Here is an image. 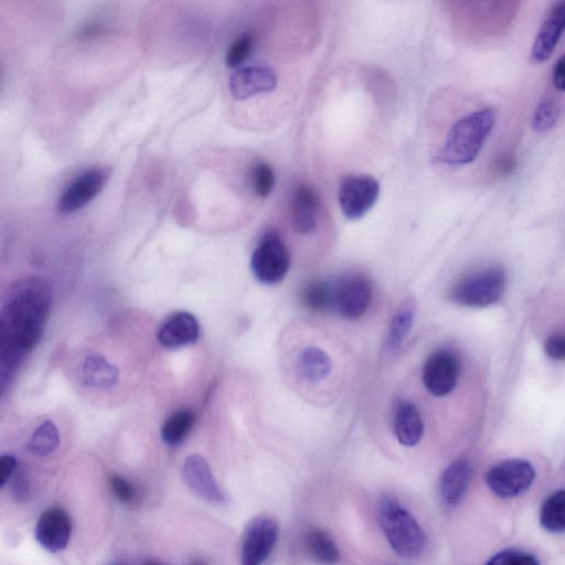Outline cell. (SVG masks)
Segmentation results:
<instances>
[{
	"instance_id": "6da1fadb",
	"label": "cell",
	"mask_w": 565,
	"mask_h": 565,
	"mask_svg": "<svg viewBox=\"0 0 565 565\" xmlns=\"http://www.w3.org/2000/svg\"><path fill=\"white\" fill-rule=\"evenodd\" d=\"M52 305L50 286L28 277L0 295V373L14 377L45 333Z\"/></svg>"
},
{
	"instance_id": "7a4b0ae2",
	"label": "cell",
	"mask_w": 565,
	"mask_h": 565,
	"mask_svg": "<svg viewBox=\"0 0 565 565\" xmlns=\"http://www.w3.org/2000/svg\"><path fill=\"white\" fill-rule=\"evenodd\" d=\"M496 124V112L492 108L479 110L462 117L446 136L445 144L437 155V161L451 166L471 164L481 154Z\"/></svg>"
},
{
	"instance_id": "3957f363",
	"label": "cell",
	"mask_w": 565,
	"mask_h": 565,
	"mask_svg": "<svg viewBox=\"0 0 565 565\" xmlns=\"http://www.w3.org/2000/svg\"><path fill=\"white\" fill-rule=\"evenodd\" d=\"M380 525L390 546L403 559L421 556L428 543L424 530L398 501L387 498L380 505Z\"/></svg>"
},
{
	"instance_id": "277c9868",
	"label": "cell",
	"mask_w": 565,
	"mask_h": 565,
	"mask_svg": "<svg viewBox=\"0 0 565 565\" xmlns=\"http://www.w3.org/2000/svg\"><path fill=\"white\" fill-rule=\"evenodd\" d=\"M506 286V272L498 266H490L458 282L452 291V300L465 307H489L500 301Z\"/></svg>"
},
{
	"instance_id": "5b68a950",
	"label": "cell",
	"mask_w": 565,
	"mask_h": 565,
	"mask_svg": "<svg viewBox=\"0 0 565 565\" xmlns=\"http://www.w3.org/2000/svg\"><path fill=\"white\" fill-rule=\"evenodd\" d=\"M536 469L525 460H507L492 467L486 475L490 490L501 499L524 495L535 483Z\"/></svg>"
},
{
	"instance_id": "8992f818",
	"label": "cell",
	"mask_w": 565,
	"mask_h": 565,
	"mask_svg": "<svg viewBox=\"0 0 565 565\" xmlns=\"http://www.w3.org/2000/svg\"><path fill=\"white\" fill-rule=\"evenodd\" d=\"M380 197V185L369 175H351L341 180L338 201L341 212L351 221L364 218Z\"/></svg>"
},
{
	"instance_id": "52a82bcc",
	"label": "cell",
	"mask_w": 565,
	"mask_h": 565,
	"mask_svg": "<svg viewBox=\"0 0 565 565\" xmlns=\"http://www.w3.org/2000/svg\"><path fill=\"white\" fill-rule=\"evenodd\" d=\"M371 302L372 287L365 276L346 275L332 286V308L348 321H357L364 316Z\"/></svg>"
},
{
	"instance_id": "ba28073f",
	"label": "cell",
	"mask_w": 565,
	"mask_h": 565,
	"mask_svg": "<svg viewBox=\"0 0 565 565\" xmlns=\"http://www.w3.org/2000/svg\"><path fill=\"white\" fill-rule=\"evenodd\" d=\"M290 253L275 233H268L255 249L251 269L264 284L280 283L290 269Z\"/></svg>"
},
{
	"instance_id": "9c48e42d",
	"label": "cell",
	"mask_w": 565,
	"mask_h": 565,
	"mask_svg": "<svg viewBox=\"0 0 565 565\" xmlns=\"http://www.w3.org/2000/svg\"><path fill=\"white\" fill-rule=\"evenodd\" d=\"M279 528L269 518H259L251 522L243 538L241 552L242 565H262L273 551Z\"/></svg>"
},
{
	"instance_id": "30bf717a",
	"label": "cell",
	"mask_w": 565,
	"mask_h": 565,
	"mask_svg": "<svg viewBox=\"0 0 565 565\" xmlns=\"http://www.w3.org/2000/svg\"><path fill=\"white\" fill-rule=\"evenodd\" d=\"M423 383L426 389L437 398L454 391L458 379L457 360L446 350H437L423 366Z\"/></svg>"
},
{
	"instance_id": "8fae6325",
	"label": "cell",
	"mask_w": 565,
	"mask_h": 565,
	"mask_svg": "<svg viewBox=\"0 0 565 565\" xmlns=\"http://www.w3.org/2000/svg\"><path fill=\"white\" fill-rule=\"evenodd\" d=\"M109 175L104 169L93 168L79 176L67 188L58 202L62 213L76 212L87 206L103 190Z\"/></svg>"
},
{
	"instance_id": "7c38bea8",
	"label": "cell",
	"mask_w": 565,
	"mask_h": 565,
	"mask_svg": "<svg viewBox=\"0 0 565 565\" xmlns=\"http://www.w3.org/2000/svg\"><path fill=\"white\" fill-rule=\"evenodd\" d=\"M72 533V521L65 510L51 508L41 515L36 527L39 545L51 553L65 550Z\"/></svg>"
},
{
	"instance_id": "4fadbf2b",
	"label": "cell",
	"mask_w": 565,
	"mask_h": 565,
	"mask_svg": "<svg viewBox=\"0 0 565 565\" xmlns=\"http://www.w3.org/2000/svg\"><path fill=\"white\" fill-rule=\"evenodd\" d=\"M277 78L268 67L253 66L239 69L232 73L230 91L234 100L244 101L255 95L270 93L275 90Z\"/></svg>"
},
{
	"instance_id": "5bb4252c",
	"label": "cell",
	"mask_w": 565,
	"mask_h": 565,
	"mask_svg": "<svg viewBox=\"0 0 565 565\" xmlns=\"http://www.w3.org/2000/svg\"><path fill=\"white\" fill-rule=\"evenodd\" d=\"M183 474L188 487L196 495L212 504H225L226 496L204 457L189 456L184 463Z\"/></svg>"
},
{
	"instance_id": "9a60e30c",
	"label": "cell",
	"mask_w": 565,
	"mask_h": 565,
	"mask_svg": "<svg viewBox=\"0 0 565 565\" xmlns=\"http://www.w3.org/2000/svg\"><path fill=\"white\" fill-rule=\"evenodd\" d=\"M565 25V2L561 0L554 4L531 50V61L543 63L548 61L556 50L562 37Z\"/></svg>"
},
{
	"instance_id": "2e32d148",
	"label": "cell",
	"mask_w": 565,
	"mask_h": 565,
	"mask_svg": "<svg viewBox=\"0 0 565 565\" xmlns=\"http://www.w3.org/2000/svg\"><path fill=\"white\" fill-rule=\"evenodd\" d=\"M200 335L197 318L190 313L173 315L159 329L158 341L166 348H180L196 343Z\"/></svg>"
},
{
	"instance_id": "e0dca14e",
	"label": "cell",
	"mask_w": 565,
	"mask_h": 565,
	"mask_svg": "<svg viewBox=\"0 0 565 565\" xmlns=\"http://www.w3.org/2000/svg\"><path fill=\"white\" fill-rule=\"evenodd\" d=\"M472 476V465L464 460L445 469L440 479V495L445 506L454 508L462 503Z\"/></svg>"
},
{
	"instance_id": "ac0fdd59",
	"label": "cell",
	"mask_w": 565,
	"mask_h": 565,
	"mask_svg": "<svg viewBox=\"0 0 565 565\" xmlns=\"http://www.w3.org/2000/svg\"><path fill=\"white\" fill-rule=\"evenodd\" d=\"M319 202L314 191L306 186L295 191L292 209V227L295 232L309 234L316 230Z\"/></svg>"
},
{
	"instance_id": "d6986e66",
	"label": "cell",
	"mask_w": 565,
	"mask_h": 565,
	"mask_svg": "<svg viewBox=\"0 0 565 565\" xmlns=\"http://www.w3.org/2000/svg\"><path fill=\"white\" fill-rule=\"evenodd\" d=\"M393 431L397 440L404 446L413 447L421 442L424 424L414 404L404 402L399 405L394 415Z\"/></svg>"
},
{
	"instance_id": "ffe728a7",
	"label": "cell",
	"mask_w": 565,
	"mask_h": 565,
	"mask_svg": "<svg viewBox=\"0 0 565 565\" xmlns=\"http://www.w3.org/2000/svg\"><path fill=\"white\" fill-rule=\"evenodd\" d=\"M296 369L300 377L309 383L325 380L332 371V360L317 347H307L296 360Z\"/></svg>"
},
{
	"instance_id": "44dd1931",
	"label": "cell",
	"mask_w": 565,
	"mask_h": 565,
	"mask_svg": "<svg viewBox=\"0 0 565 565\" xmlns=\"http://www.w3.org/2000/svg\"><path fill=\"white\" fill-rule=\"evenodd\" d=\"M82 377L92 388L110 389L119 381V370L100 355H91L84 360Z\"/></svg>"
},
{
	"instance_id": "7402d4cb",
	"label": "cell",
	"mask_w": 565,
	"mask_h": 565,
	"mask_svg": "<svg viewBox=\"0 0 565 565\" xmlns=\"http://www.w3.org/2000/svg\"><path fill=\"white\" fill-rule=\"evenodd\" d=\"M195 414L188 409H181L170 415L162 428V439L168 445L183 443L193 430Z\"/></svg>"
},
{
	"instance_id": "603a6c76",
	"label": "cell",
	"mask_w": 565,
	"mask_h": 565,
	"mask_svg": "<svg viewBox=\"0 0 565 565\" xmlns=\"http://www.w3.org/2000/svg\"><path fill=\"white\" fill-rule=\"evenodd\" d=\"M543 529L551 533H563L565 529V493L559 490L543 504L540 513Z\"/></svg>"
},
{
	"instance_id": "cb8c5ba5",
	"label": "cell",
	"mask_w": 565,
	"mask_h": 565,
	"mask_svg": "<svg viewBox=\"0 0 565 565\" xmlns=\"http://www.w3.org/2000/svg\"><path fill=\"white\" fill-rule=\"evenodd\" d=\"M415 311L413 304L405 303L394 315L387 338V349L398 350L408 338L414 324Z\"/></svg>"
},
{
	"instance_id": "d4e9b609",
	"label": "cell",
	"mask_w": 565,
	"mask_h": 565,
	"mask_svg": "<svg viewBox=\"0 0 565 565\" xmlns=\"http://www.w3.org/2000/svg\"><path fill=\"white\" fill-rule=\"evenodd\" d=\"M307 547L313 558L323 564H336L340 554L336 543L322 530H313L307 535Z\"/></svg>"
},
{
	"instance_id": "484cf974",
	"label": "cell",
	"mask_w": 565,
	"mask_h": 565,
	"mask_svg": "<svg viewBox=\"0 0 565 565\" xmlns=\"http://www.w3.org/2000/svg\"><path fill=\"white\" fill-rule=\"evenodd\" d=\"M60 444V435L57 425L48 420L38 426L31 436L28 449L38 456H47L55 452Z\"/></svg>"
},
{
	"instance_id": "4316f807",
	"label": "cell",
	"mask_w": 565,
	"mask_h": 565,
	"mask_svg": "<svg viewBox=\"0 0 565 565\" xmlns=\"http://www.w3.org/2000/svg\"><path fill=\"white\" fill-rule=\"evenodd\" d=\"M304 305L316 313L332 308V286L323 281H313L305 286L302 293Z\"/></svg>"
},
{
	"instance_id": "83f0119b",
	"label": "cell",
	"mask_w": 565,
	"mask_h": 565,
	"mask_svg": "<svg viewBox=\"0 0 565 565\" xmlns=\"http://www.w3.org/2000/svg\"><path fill=\"white\" fill-rule=\"evenodd\" d=\"M561 115L559 104L552 98L542 100L533 114L532 127L537 133H547L557 126Z\"/></svg>"
},
{
	"instance_id": "f1b7e54d",
	"label": "cell",
	"mask_w": 565,
	"mask_h": 565,
	"mask_svg": "<svg viewBox=\"0 0 565 565\" xmlns=\"http://www.w3.org/2000/svg\"><path fill=\"white\" fill-rule=\"evenodd\" d=\"M486 565H540V562L530 553L508 549L497 553Z\"/></svg>"
},
{
	"instance_id": "f546056e",
	"label": "cell",
	"mask_w": 565,
	"mask_h": 565,
	"mask_svg": "<svg viewBox=\"0 0 565 565\" xmlns=\"http://www.w3.org/2000/svg\"><path fill=\"white\" fill-rule=\"evenodd\" d=\"M275 185V174L270 165L261 163L254 168L255 193L261 198H268Z\"/></svg>"
},
{
	"instance_id": "4dcf8cb0",
	"label": "cell",
	"mask_w": 565,
	"mask_h": 565,
	"mask_svg": "<svg viewBox=\"0 0 565 565\" xmlns=\"http://www.w3.org/2000/svg\"><path fill=\"white\" fill-rule=\"evenodd\" d=\"M253 44V39L250 36H242L234 41L227 53V66L229 68L240 67L250 57Z\"/></svg>"
},
{
	"instance_id": "1f68e13d",
	"label": "cell",
	"mask_w": 565,
	"mask_h": 565,
	"mask_svg": "<svg viewBox=\"0 0 565 565\" xmlns=\"http://www.w3.org/2000/svg\"><path fill=\"white\" fill-rule=\"evenodd\" d=\"M111 488L116 498L121 500L124 504L132 503L136 497L134 486L120 476L112 477Z\"/></svg>"
},
{
	"instance_id": "d6a6232c",
	"label": "cell",
	"mask_w": 565,
	"mask_h": 565,
	"mask_svg": "<svg viewBox=\"0 0 565 565\" xmlns=\"http://www.w3.org/2000/svg\"><path fill=\"white\" fill-rule=\"evenodd\" d=\"M546 355L554 361H562L565 358V338L562 335H552L546 340Z\"/></svg>"
},
{
	"instance_id": "836d02e7",
	"label": "cell",
	"mask_w": 565,
	"mask_h": 565,
	"mask_svg": "<svg viewBox=\"0 0 565 565\" xmlns=\"http://www.w3.org/2000/svg\"><path fill=\"white\" fill-rule=\"evenodd\" d=\"M17 468L16 458L12 455L0 457V488L14 475Z\"/></svg>"
},
{
	"instance_id": "e575fe53",
	"label": "cell",
	"mask_w": 565,
	"mask_h": 565,
	"mask_svg": "<svg viewBox=\"0 0 565 565\" xmlns=\"http://www.w3.org/2000/svg\"><path fill=\"white\" fill-rule=\"evenodd\" d=\"M516 167L517 159L514 155L511 154L501 155L497 158V161L495 163L496 173L501 177L513 174Z\"/></svg>"
},
{
	"instance_id": "d590c367",
	"label": "cell",
	"mask_w": 565,
	"mask_h": 565,
	"mask_svg": "<svg viewBox=\"0 0 565 565\" xmlns=\"http://www.w3.org/2000/svg\"><path fill=\"white\" fill-rule=\"evenodd\" d=\"M564 66H565V61H564V57L562 56L556 62V65H554L552 71L553 85L554 88H556V90H558L559 92L564 91Z\"/></svg>"
},
{
	"instance_id": "8d00e7d4",
	"label": "cell",
	"mask_w": 565,
	"mask_h": 565,
	"mask_svg": "<svg viewBox=\"0 0 565 565\" xmlns=\"http://www.w3.org/2000/svg\"><path fill=\"white\" fill-rule=\"evenodd\" d=\"M28 494V485L25 476L21 473H17L14 479V495L17 497V500L23 501L27 498Z\"/></svg>"
},
{
	"instance_id": "74e56055",
	"label": "cell",
	"mask_w": 565,
	"mask_h": 565,
	"mask_svg": "<svg viewBox=\"0 0 565 565\" xmlns=\"http://www.w3.org/2000/svg\"><path fill=\"white\" fill-rule=\"evenodd\" d=\"M190 565H207V564H206L205 562H202V561H200V560H197V561L191 563Z\"/></svg>"
},
{
	"instance_id": "f35d334b",
	"label": "cell",
	"mask_w": 565,
	"mask_h": 565,
	"mask_svg": "<svg viewBox=\"0 0 565 565\" xmlns=\"http://www.w3.org/2000/svg\"><path fill=\"white\" fill-rule=\"evenodd\" d=\"M145 565H164V564H161V563H147V564H145Z\"/></svg>"
},
{
	"instance_id": "ab89813d",
	"label": "cell",
	"mask_w": 565,
	"mask_h": 565,
	"mask_svg": "<svg viewBox=\"0 0 565 565\" xmlns=\"http://www.w3.org/2000/svg\"><path fill=\"white\" fill-rule=\"evenodd\" d=\"M113 565H123V564H121V563H115V564H113Z\"/></svg>"
}]
</instances>
